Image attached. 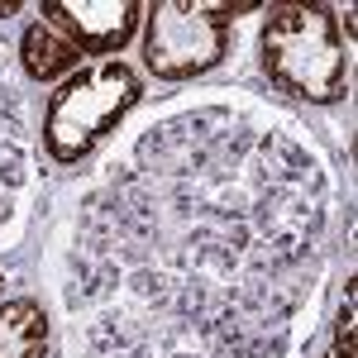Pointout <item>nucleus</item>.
Listing matches in <instances>:
<instances>
[{
    "mask_svg": "<svg viewBox=\"0 0 358 358\" xmlns=\"http://www.w3.org/2000/svg\"><path fill=\"white\" fill-rule=\"evenodd\" d=\"M330 234V167L292 115L177 106L67 201L48 258L67 358H296Z\"/></svg>",
    "mask_w": 358,
    "mask_h": 358,
    "instance_id": "f257e3e1",
    "label": "nucleus"
},
{
    "mask_svg": "<svg viewBox=\"0 0 358 358\" xmlns=\"http://www.w3.org/2000/svg\"><path fill=\"white\" fill-rule=\"evenodd\" d=\"M258 62L277 91H292L310 106H334L349 91L344 34L325 5H282L258 34Z\"/></svg>",
    "mask_w": 358,
    "mask_h": 358,
    "instance_id": "f03ea898",
    "label": "nucleus"
},
{
    "mask_svg": "<svg viewBox=\"0 0 358 358\" xmlns=\"http://www.w3.org/2000/svg\"><path fill=\"white\" fill-rule=\"evenodd\" d=\"M143 101V82L134 67L124 62H96L82 67L72 82L53 91L48 110H43V148L53 163H82L115 124Z\"/></svg>",
    "mask_w": 358,
    "mask_h": 358,
    "instance_id": "7ed1b4c3",
    "label": "nucleus"
},
{
    "mask_svg": "<svg viewBox=\"0 0 358 358\" xmlns=\"http://www.w3.org/2000/svg\"><path fill=\"white\" fill-rule=\"evenodd\" d=\"M253 5H192V0H158L143 5L148 15V38H143V62L163 82H192L210 72L229 53V20L248 15Z\"/></svg>",
    "mask_w": 358,
    "mask_h": 358,
    "instance_id": "20e7f679",
    "label": "nucleus"
},
{
    "mask_svg": "<svg viewBox=\"0 0 358 358\" xmlns=\"http://www.w3.org/2000/svg\"><path fill=\"white\" fill-rule=\"evenodd\" d=\"M29 192V129H24V101L15 86V62L0 43V234H10Z\"/></svg>",
    "mask_w": 358,
    "mask_h": 358,
    "instance_id": "39448f33",
    "label": "nucleus"
},
{
    "mask_svg": "<svg viewBox=\"0 0 358 358\" xmlns=\"http://www.w3.org/2000/svg\"><path fill=\"white\" fill-rule=\"evenodd\" d=\"M43 15L82 53H120L134 38L143 5L138 0H48Z\"/></svg>",
    "mask_w": 358,
    "mask_h": 358,
    "instance_id": "423d86ee",
    "label": "nucleus"
},
{
    "mask_svg": "<svg viewBox=\"0 0 358 358\" xmlns=\"http://www.w3.org/2000/svg\"><path fill=\"white\" fill-rule=\"evenodd\" d=\"M53 330H48V310L38 301H5L0 306V358H48Z\"/></svg>",
    "mask_w": 358,
    "mask_h": 358,
    "instance_id": "0eeeda50",
    "label": "nucleus"
},
{
    "mask_svg": "<svg viewBox=\"0 0 358 358\" xmlns=\"http://www.w3.org/2000/svg\"><path fill=\"white\" fill-rule=\"evenodd\" d=\"M77 57H82V48H77L72 38H62L48 20L29 24L24 38H20V62H24V72L34 77V82H53V77H62V72H72Z\"/></svg>",
    "mask_w": 358,
    "mask_h": 358,
    "instance_id": "6e6552de",
    "label": "nucleus"
},
{
    "mask_svg": "<svg viewBox=\"0 0 358 358\" xmlns=\"http://www.w3.org/2000/svg\"><path fill=\"white\" fill-rule=\"evenodd\" d=\"M5 15H20V5H0V20H5Z\"/></svg>",
    "mask_w": 358,
    "mask_h": 358,
    "instance_id": "1a4fd4ad",
    "label": "nucleus"
},
{
    "mask_svg": "<svg viewBox=\"0 0 358 358\" xmlns=\"http://www.w3.org/2000/svg\"><path fill=\"white\" fill-rule=\"evenodd\" d=\"M330 358H349V354H339V349H334V354H330Z\"/></svg>",
    "mask_w": 358,
    "mask_h": 358,
    "instance_id": "9d476101",
    "label": "nucleus"
}]
</instances>
